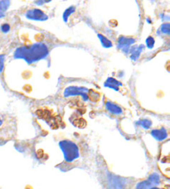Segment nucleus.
Segmentation results:
<instances>
[{
	"label": "nucleus",
	"instance_id": "nucleus-1",
	"mask_svg": "<svg viewBox=\"0 0 170 189\" xmlns=\"http://www.w3.org/2000/svg\"><path fill=\"white\" fill-rule=\"evenodd\" d=\"M48 54V49L44 44H36L30 47H21L16 50L14 57L22 58L27 63H32L45 58Z\"/></svg>",
	"mask_w": 170,
	"mask_h": 189
},
{
	"label": "nucleus",
	"instance_id": "nucleus-2",
	"mask_svg": "<svg viewBox=\"0 0 170 189\" xmlns=\"http://www.w3.org/2000/svg\"><path fill=\"white\" fill-rule=\"evenodd\" d=\"M60 148L63 152L64 158L66 162H72L79 158V149L77 145L71 141L64 140L59 143Z\"/></svg>",
	"mask_w": 170,
	"mask_h": 189
},
{
	"label": "nucleus",
	"instance_id": "nucleus-3",
	"mask_svg": "<svg viewBox=\"0 0 170 189\" xmlns=\"http://www.w3.org/2000/svg\"><path fill=\"white\" fill-rule=\"evenodd\" d=\"M88 91L87 88L83 87H75V86H71V87H68L64 91V97H68L70 96H78V95H81L83 97L84 101H87L89 99L88 97Z\"/></svg>",
	"mask_w": 170,
	"mask_h": 189
},
{
	"label": "nucleus",
	"instance_id": "nucleus-4",
	"mask_svg": "<svg viewBox=\"0 0 170 189\" xmlns=\"http://www.w3.org/2000/svg\"><path fill=\"white\" fill-rule=\"evenodd\" d=\"M135 40L131 38H126V37H119L118 40V48L120 49L123 52H128L129 48L132 44H134Z\"/></svg>",
	"mask_w": 170,
	"mask_h": 189
},
{
	"label": "nucleus",
	"instance_id": "nucleus-5",
	"mask_svg": "<svg viewBox=\"0 0 170 189\" xmlns=\"http://www.w3.org/2000/svg\"><path fill=\"white\" fill-rule=\"evenodd\" d=\"M26 17L30 19L39 20V21L47 19V16L40 9H32L27 11V13H26Z\"/></svg>",
	"mask_w": 170,
	"mask_h": 189
},
{
	"label": "nucleus",
	"instance_id": "nucleus-6",
	"mask_svg": "<svg viewBox=\"0 0 170 189\" xmlns=\"http://www.w3.org/2000/svg\"><path fill=\"white\" fill-rule=\"evenodd\" d=\"M151 135L158 141L164 140L168 137V134H167V132H166V130L164 129L153 130V131L151 132Z\"/></svg>",
	"mask_w": 170,
	"mask_h": 189
},
{
	"label": "nucleus",
	"instance_id": "nucleus-7",
	"mask_svg": "<svg viewBox=\"0 0 170 189\" xmlns=\"http://www.w3.org/2000/svg\"><path fill=\"white\" fill-rule=\"evenodd\" d=\"M121 82L117 81L116 79H114L113 78H109L106 80V82H104V86L108 87L109 88H113V89L119 91V87L121 86Z\"/></svg>",
	"mask_w": 170,
	"mask_h": 189
},
{
	"label": "nucleus",
	"instance_id": "nucleus-8",
	"mask_svg": "<svg viewBox=\"0 0 170 189\" xmlns=\"http://www.w3.org/2000/svg\"><path fill=\"white\" fill-rule=\"evenodd\" d=\"M136 189H161L158 187H154V185H153L149 181H143V182H138L137 186H136Z\"/></svg>",
	"mask_w": 170,
	"mask_h": 189
},
{
	"label": "nucleus",
	"instance_id": "nucleus-9",
	"mask_svg": "<svg viewBox=\"0 0 170 189\" xmlns=\"http://www.w3.org/2000/svg\"><path fill=\"white\" fill-rule=\"evenodd\" d=\"M106 108L109 112H111V113L115 114H120L122 113V112H123L122 111V109L120 108L119 106H117L116 104L112 103V102H106Z\"/></svg>",
	"mask_w": 170,
	"mask_h": 189
},
{
	"label": "nucleus",
	"instance_id": "nucleus-10",
	"mask_svg": "<svg viewBox=\"0 0 170 189\" xmlns=\"http://www.w3.org/2000/svg\"><path fill=\"white\" fill-rule=\"evenodd\" d=\"M143 49V45H140L139 47H134V49H131V58L133 60H136L139 57V54Z\"/></svg>",
	"mask_w": 170,
	"mask_h": 189
},
{
	"label": "nucleus",
	"instance_id": "nucleus-11",
	"mask_svg": "<svg viewBox=\"0 0 170 189\" xmlns=\"http://www.w3.org/2000/svg\"><path fill=\"white\" fill-rule=\"evenodd\" d=\"M88 97L90 98V101L97 102V101H99V99H100V93L96 92V91H94V90H89V91H88Z\"/></svg>",
	"mask_w": 170,
	"mask_h": 189
},
{
	"label": "nucleus",
	"instance_id": "nucleus-12",
	"mask_svg": "<svg viewBox=\"0 0 170 189\" xmlns=\"http://www.w3.org/2000/svg\"><path fill=\"white\" fill-rule=\"evenodd\" d=\"M148 181H149L153 185H158L160 183V177L157 173H153L149 176Z\"/></svg>",
	"mask_w": 170,
	"mask_h": 189
},
{
	"label": "nucleus",
	"instance_id": "nucleus-13",
	"mask_svg": "<svg viewBox=\"0 0 170 189\" xmlns=\"http://www.w3.org/2000/svg\"><path fill=\"white\" fill-rule=\"evenodd\" d=\"M98 37L100 38V41H101L102 43V45H103L104 48H109V47L112 46V43L109 41L107 38H105V37L103 36V35H101V34H98Z\"/></svg>",
	"mask_w": 170,
	"mask_h": 189
},
{
	"label": "nucleus",
	"instance_id": "nucleus-14",
	"mask_svg": "<svg viewBox=\"0 0 170 189\" xmlns=\"http://www.w3.org/2000/svg\"><path fill=\"white\" fill-rule=\"evenodd\" d=\"M36 115L39 116L41 118H45L47 119L48 118H50V113L48 111H46V110H38L36 112Z\"/></svg>",
	"mask_w": 170,
	"mask_h": 189
},
{
	"label": "nucleus",
	"instance_id": "nucleus-15",
	"mask_svg": "<svg viewBox=\"0 0 170 189\" xmlns=\"http://www.w3.org/2000/svg\"><path fill=\"white\" fill-rule=\"evenodd\" d=\"M73 124L76 127H79V128H84L86 125V122H85V119L83 118H78L75 119V121H73Z\"/></svg>",
	"mask_w": 170,
	"mask_h": 189
},
{
	"label": "nucleus",
	"instance_id": "nucleus-16",
	"mask_svg": "<svg viewBox=\"0 0 170 189\" xmlns=\"http://www.w3.org/2000/svg\"><path fill=\"white\" fill-rule=\"evenodd\" d=\"M74 11H75V8L70 7V8H67V9H66V11L64 12L63 19H64V21H65V22H66V21H67L68 17H69V16H70V15L71 14V13L74 12Z\"/></svg>",
	"mask_w": 170,
	"mask_h": 189
},
{
	"label": "nucleus",
	"instance_id": "nucleus-17",
	"mask_svg": "<svg viewBox=\"0 0 170 189\" xmlns=\"http://www.w3.org/2000/svg\"><path fill=\"white\" fill-rule=\"evenodd\" d=\"M138 124H140L141 126L143 127V129H148L151 127V122L148 119H143V120H141L138 123Z\"/></svg>",
	"mask_w": 170,
	"mask_h": 189
},
{
	"label": "nucleus",
	"instance_id": "nucleus-18",
	"mask_svg": "<svg viewBox=\"0 0 170 189\" xmlns=\"http://www.w3.org/2000/svg\"><path fill=\"white\" fill-rule=\"evenodd\" d=\"M9 1H0V9L2 10V12H4L7 10V8L9 7Z\"/></svg>",
	"mask_w": 170,
	"mask_h": 189
},
{
	"label": "nucleus",
	"instance_id": "nucleus-19",
	"mask_svg": "<svg viewBox=\"0 0 170 189\" xmlns=\"http://www.w3.org/2000/svg\"><path fill=\"white\" fill-rule=\"evenodd\" d=\"M146 44H147V47L148 49H152L153 47V44H154V39L152 37H148V39H146Z\"/></svg>",
	"mask_w": 170,
	"mask_h": 189
},
{
	"label": "nucleus",
	"instance_id": "nucleus-20",
	"mask_svg": "<svg viewBox=\"0 0 170 189\" xmlns=\"http://www.w3.org/2000/svg\"><path fill=\"white\" fill-rule=\"evenodd\" d=\"M161 30L163 34H168L169 33V24H164L162 25Z\"/></svg>",
	"mask_w": 170,
	"mask_h": 189
},
{
	"label": "nucleus",
	"instance_id": "nucleus-21",
	"mask_svg": "<svg viewBox=\"0 0 170 189\" xmlns=\"http://www.w3.org/2000/svg\"><path fill=\"white\" fill-rule=\"evenodd\" d=\"M4 56L0 55V72H2L3 69V66H4Z\"/></svg>",
	"mask_w": 170,
	"mask_h": 189
},
{
	"label": "nucleus",
	"instance_id": "nucleus-22",
	"mask_svg": "<svg viewBox=\"0 0 170 189\" xmlns=\"http://www.w3.org/2000/svg\"><path fill=\"white\" fill-rule=\"evenodd\" d=\"M1 29H2V31L3 33H7L10 30V26L8 24H5L2 25Z\"/></svg>",
	"mask_w": 170,
	"mask_h": 189
},
{
	"label": "nucleus",
	"instance_id": "nucleus-23",
	"mask_svg": "<svg viewBox=\"0 0 170 189\" xmlns=\"http://www.w3.org/2000/svg\"><path fill=\"white\" fill-rule=\"evenodd\" d=\"M4 16V12H2V10L0 9V18Z\"/></svg>",
	"mask_w": 170,
	"mask_h": 189
},
{
	"label": "nucleus",
	"instance_id": "nucleus-24",
	"mask_svg": "<svg viewBox=\"0 0 170 189\" xmlns=\"http://www.w3.org/2000/svg\"><path fill=\"white\" fill-rule=\"evenodd\" d=\"M1 124H2V121H1V119H0V126H1Z\"/></svg>",
	"mask_w": 170,
	"mask_h": 189
}]
</instances>
